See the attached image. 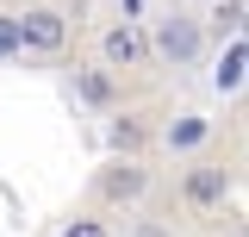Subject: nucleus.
Here are the masks:
<instances>
[{"mask_svg":"<svg viewBox=\"0 0 249 237\" xmlns=\"http://www.w3.org/2000/svg\"><path fill=\"white\" fill-rule=\"evenodd\" d=\"M19 19V50H62V38H69V19H62L56 6H37V13H13Z\"/></svg>","mask_w":249,"mask_h":237,"instance_id":"nucleus-1","label":"nucleus"},{"mask_svg":"<svg viewBox=\"0 0 249 237\" xmlns=\"http://www.w3.org/2000/svg\"><path fill=\"white\" fill-rule=\"evenodd\" d=\"M143 57H150V38L137 25H112L106 31V62H112V69H137Z\"/></svg>","mask_w":249,"mask_h":237,"instance_id":"nucleus-2","label":"nucleus"},{"mask_svg":"<svg viewBox=\"0 0 249 237\" xmlns=\"http://www.w3.org/2000/svg\"><path fill=\"white\" fill-rule=\"evenodd\" d=\"M156 44H162V57L187 62L193 50H199V25H193V19H162V31H156Z\"/></svg>","mask_w":249,"mask_h":237,"instance_id":"nucleus-3","label":"nucleus"},{"mask_svg":"<svg viewBox=\"0 0 249 237\" xmlns=\"http://www.w3.org/2000/svg\"><path fill=\"white\" fill-rule=\"evenodd\" d=\"M243 69H249V44L231 38V50H224V62H218V75H212L218 94H237V88H243Z\"/></svg>","mask_w":249,"mask_h":237,"instance_id":"nucleus-4","label":"nucleus"},{"mask_svg":"<svg viewBox=\"0 0 249 237\" xmlns=\"http://www.w3.org/2000/svg\"><path fill=\"white\" fill-rule=\"evenodd\" d=\"M100 194H106V200H137V194H143V169H137V162L112 169V175L100 181Z\"/></svg>","mask_w":249,"mask_h":237,"instance_id":"nucleus-5","label":"nucleus"},{"mask_svg":"<svg viewBox=\"0 0 249 237\" xmlns=\"http://www.w3.org/2000/svg\"><path fill=\"white\" fill-rule=\"evenodd\" d=\"M187 200H193V206L224 200V169H193V175H187Z\"/></svg>","mask_w":249,"mask_h":237,"instance_id":"nucleus-6","label":"nucleus"},{"mask_svg":"<svg viewBox=\"0 0 249 237\" xmlns=\"http://www.w3.org/2000/svg\"><path fill=\"white\" fill-rule=\"evenodd\" d=\"M206 131H212V125H206V118H175V125H168V150H193V144H206Z\"/></svg>","mask_w":249,"mask_h":237,"instance_id":"nucleus-7","label":"nucleus"},{"mask_svg":"<svg viewBox=\"0 0 249 237\" xmlns=\"http://www.w3.org/2000/svg\"><path fill=\"white\" fill-rule=\"evenodd\" d=\"M75 88H81V100L106 106V100H112V75H106V69H81V75H75Z\"/></svg>","mask_w":249,"mask_h":237,"instance_id":"nucleus-8","label":"nucleus"},{"mask_svg":"<svg viewBox=\"0 0 249 237\" xmlns=\"http://www.w3.org/2000/svg\"><path fill=\"white\" fill-rule=\"evenodd\" d=\"M112 144H119V150H137V144H143V125H137V118H119V125H112Z\"/></svg>","mask_w":249,"mask_h":237,"instance_id":"nucleus-9","label":"nucleus"},{"mask_svg":"<svg viewBox=\"0 0 249 237\" xmlns=\"http://www.w3.org/2000/svg\"><path fill=\"white\" fill-rule=\"evenodd\" d=\"M0 57H19V19L0 13Z\"/></svg>","mask_w":249,"mask_h":237,"instance_id":"nucleus-10","label":"nucleus"},{"mask_svg":"<svg viewBox=\"0 0 249 237\" xmlns=\"http://www.w3.org/2000/svg\"><path fill=\"white\" fill-rule=\"evenodd\" d=\"M56 237H106V231H100V218H75V225H62Z\"/></svg>","mask_w":249,"mask_h":237,"instance_id":"nucleus-11","label":"nucleus"}]
</instances>
